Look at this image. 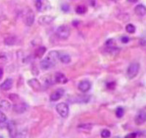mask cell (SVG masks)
Here are the masks:
<instances>
[{"label":"cell","instance_id":"6da1fadb","mask_svg":"<svg viewBox=\"0 0 146 138\" xmlns=\"http://www.w3.org/2000/svg\"><path fill=\"white\" fill-rule=\"evenodd\" d=\"M60 52L57 51H52L40 62V67L43 70H48L52 68L57 64L59 60Z\"/></svg>","mask_w":146,"mask_h":138},{"label":"cell","instance_id":"7a4b0ae2","mask_svg":"<svg viewBox=\"0 0 146 138\" xmlns=\"http://www.w3.org/2000/svg\"><path fill=\"white\" fill-rule=\"evenodd\" d=\"M139 68H140V65L138 62H132L129 65L126 71V76L129 80H132L137 76L139 73Z\"/></svg>","mask_w":146,"mask_h":138},{"label":"cell","instance_id":"3957f363","mask_svg":"<svg viewBox=\"0 0 146 138\" xmlns=\"http://www.w3.org/2000/svg\"><path fill=\"white\" fill-rule=\"evenodd\" d=\"M56 34L60 39L66 40L70 36V30L68 27L66 26V25H61L57 28V31H56Z\"/></svg>","mask_w":146,"mask_h":138},{"label":"cell","instance_id":"277c9868","mask_svg":"<svg viewBox=\"0 0 146 138\" xmlns=\"http://www.w3.org/2000/svg\"><path fill=\"white\" fill-rule=\"evenodd\" d=\"M35 7L38 12L43 13L50 10L52 6L48 0H36Z\"/></svg>","mask_w":146,"mask_h":138},{"label":"cell","instance_id":"5b68a950","mask_svg":"<svg viewBox=\"0 0 146 138\" xmlns=\"http://www.w3.org/2000/svg\"><path fill=\"white\" fill-rule=\"evenodd\" d=\"M23 19H24V24L27 26L31 27L35 21V14L31 9L27 8V11H24L23 15Z\"/></svg>","mask_w":146,"mask_h":138},{"label":"cell","instance_id":"8992f818","mask_svg":"<svg viewBox=\"0 0 146 138\" xmlns=\"http://www.w3.org/2000/svg\"><path fill=\"white\" fill-rule=\"evenodd\" d=\"M56 110L58 112V114L60 115L62 117H67L68 116L69 113V107L66 103H62L58 104L57 106H56Z\"/></svg>","mask_w":146,"mask_h":138},{"label":"cell","instance_id":"52a82bcc","mask_svg":"<svg viewBox=\"0 0 146 138\" xmlns=\"http://www.w3.org/2000/svg\"><path fill=\"white\" fill-rule=\"evenodd\" d=\"M55 17L52 16H42L38 19V24L41 26H46L52 24L54 21Z\"/></svg>","mask_w":146,"mask_h":138},{"label":"cell","instance_id":"ba28073f","mask_svg":"<svg viewBox=\"0 0 146 138\" xmlns=\"http://www.w3.org/2000/svg\"><path fill=\"white\" fill-rule=\"evenodd\" d=\"M146 121V112L145 111H140L137 115L135 116L134 118V122H135L136 125L137 126H140V125L143 124Z\"/></svg>","mask_w":146,"mask_h":138},{"label":"cell","instance_id":"9c48e42d","mask_svg":"<svg viewBox=\"0 0 146 138\" xmlns=\"http://www.w3.org/2000/svg\"><path fill=\"white\" fill-rule=\"evenodd\" d=\"M90 88H91V83L88 80H82L78 85V89L82 93L88 92Z\"/></svg>","mask_w":146,"mask_h":138},{"label":"cell","instance_id":"30bf717a","mask_svg":"<svg viewBox=\"0 0 146 138\" xmlns=\"http://www.w3.org/2000/svg\"><path fill=\"white\" fill-rule=\"evenodd\" d=\"M7 129H8L9 135L11 138H15L16 135H17L18 131H16V123L14 121H10L7 125Z\"/></svg>","mask_w":146,"mask_h":138},{"label":"cell","instance_id":"8fae6325","mask_svg":"<svg viewBox=\"0 0 146 138\" xmlns=\"http://www.w3.org/2000/svg\"><path fill=\"white\" fill-rule=\"evenodd\" d=\"M13 85V81L11 78H7L0 85V89L4 91L11 90Z\"/></svg>","mask_w":146,"mask_h":138},{"label":"cell","instance_id":"7c38bea8","mask_svg":"<svg viewBox=\"0 0 146 138\" xmlns=\"http://www.w3.org/2000/svg\"><path fill=\"white\" fill-rule=\"evenodd\" d=\"M28 85L31 87L32 89L35 90V91H39V90H41V85L40 82L38 81L37 79H32V80H29L28 81Z\"/></svg>","mask_w":146,"mask_h":138},{"label":"cell","instance_id":"4fadbf2b","mask_svg":"<svg viewBox=\"0 0 146 138\" xmlns=\"http://www.w3.org/2000/svg\"><path fill=\"white\" fill-rule=\"evenodd\" d=\"M63 94L64 90H62V89H58V90L54 92L52 95L50 96V101H52V102H57V101L60 100L61 97L63 96Z\"/></svg>","mask_w":146,"mask_h":138},{"label":"cell","instance_id":"5bb4252c","mask_svg":"<svg viewBox=\"0 0 146 138\" xmlns=\"http://www.w3.org/2000/svg\"><path fill=\"white\" fill-rule=\"evenodd\" d=\"M54 81L58 84H65L68 82V79L62 73H57L54 76Z\"/></svg>","mask_w":146,"mask_h":138},{"label":"cell","instance_id":"9a60e30c","mask_svg":"<svg viewBox=\"0 0 146 138\" xmlns=\"http://www.w3.org/2000/svg\"><path fill=\"white\" fill-rule=\"evenodd\" d=\"M134 13L138 16H144L146 14V7L142 4H139L134 8Z\"/></svg>","mask_w":146,"mask_h":138},{"label":"cell","instance_id":"2e32d148","mask_svg":"<svg viewBox=\"0 0 146 138\" xmlns=\"http://www.w3.org/2000/svg\"><path fill=\"white\" fill-rule=\"evenodd\" d=\"M14 112L17 113H23L27 110V105L25 104H16L13 106Z\"/></svg>","mask_w":146,"mask_h":138},{"label":"cell","instance_id":"e0dca14e","mask_svg":"<svg viewBox=\"0 0 146 138\" xmlns=\"http://www.w3.org/2000/svg\"><path fill=\"white\" fill-rule=\"evenodd\" d=\"M59 60H60L62 63L68 64L69 62H70L71 61V58H70V56L67 53H60V55H59Z\"/></svg>","mask_w":146,"mask_h":138},{"label":"cell","instance_id":"ac0fdd59","mask_svg":"<svg viewBox=\"0 0 146 138\" xmlns=\"http://www.w3.org/2000/svg\"><path fill=\"white\" fill-rule=\"evenodd\" d=\"M46 48L44 46H40L39 48H38L35 51L34 55L36 58H41L43 57V55L46 53Z\"/></svg>","mask_w":146,"mask_h":138},{"label":"cell","instance_id":"d6986e66","mask_svg":"<svg viewBox=\"0 0 146 138\" xmlns=\"http://www.w3.org/2000/svg\"><path fill=\"white\" fill-rule=\"evenodd\" d=\"M11 104L7 100H2L0 102V109L5 111H8L11 109Z\"/></svg>","mask_w":146,"mask_h":138},{"label":"cell","instance_id":"ffe728a7","mask_svg":"<svg viewBox=\"0 0 146 138\" xmlns=\"http://www.w3.org/2000/svg\"><path fill=\"white\" fill-rule=\"evenodd\" d=\"M90 96H77V98H74V102H78V103H86L89 100Z\"/></svg>","mask_w":146,"mask_h":138},{"label":"cell","instance_id":"44dd1931","mask_svg":"<svg viewBox=\"0 0 146 138\" xmlns=\"http://www.w3.org/2000/svg\"><path fill=\"white\" fill-rule=\"evenodd\" d=\"M16 41V40L15 37L10 36V37H7V38H5V45L7 46H13L15 44Z\"/></svg>","mask_w":146,"mask_h":138},{"label":"cell","instance_id":"7402d4cb","mask_svg":"<svg viewBox=\"0 0 146 138\" xmlns=\"http://www.w3.org/2000/svg\"><path fill=\"white\" fill-rule=\"evenodd\" d=\"M124 113H125L124 109L121 107H117L116 110H115V115H116L117 117H118V118H121L124 115Z\"/></svg>","mask_w":146,"mask_h":138},{"label":"cell","instance_id":"603a6c76","mask_svg":"<svg viewBox=\"0 0 146 138\" xmlns=\"http://www.w3.org/2000/svg\"><path fill=\"white\" fill-rule=\"evenodd\" d=\"M87 12V7L84 5H79L76 8V13L79 15L84 14Z\"/></svg>","mask_w":146,"mask_h":138},{"label":"cell","instance_id":"cb8c5ba5","mask_svg":"<svg viewBox=\"0 0 146 138\" xmlns=\"http://www.w3.org/2000/svg\"><path fill=\"white\" fill-rule=\"evenodd\" d=\"M125 30L128 33H130V34H132V33H134L136 31V27L134 25L131 24H129L126 25L125 27Z\"/></svg>","mask_w":146,"mask_h":138},{"label":"cell","instance_id":"d4e9b609","mask_svg":"<svg viewBox=\"0 0 146 138\" xmlns=\"http://www.w3.org/2000/svg\"><path fill=\"white\" fill-rule=\"evenodd\" d=\"M92 127H93L92 125L89 124V123H88V124H81L78 126L79 129H80L81 130H83V131H90L92 129Z\"/></svg>","mask_w":146,"mask_h":138},{"label":"cell","instance_id":"484cf974","mask_svg":"<svg viewBox=\"0 0 146 138\" xmlns=\"http://www.w3.org/2000/svg\"><path fill=\"white\" fill-rule=\"evenodd\" d=\"M101 136L102 138H109L111 136V132L108 129H104L101 132Z\"/></svg>","mask_w":146,"mask_h":138},{"label":"cell","instance_id":"4316f807","mask_svg":"<svg viewBox=\"0 0 146 138\" xmlns=\"http://www.w3.org/2000/svg\"><path fill=\"white\" fill-rule=\"evenodd\" d=\"M7 121V116L3 112L0 111V123H5Z\"/></svg>","mask_w":146,"mask_h":138},{"label":"cell","instance_id":"83f0119b","mask_svg":"<svg viewBox=\"0 0 146 138\" xmlns=\"http://www.w3.org/2000/svg\"><path fill=\"white\" fill-rule=\"evenodd\" d=\"M115 45V43H114V40L112 39H109L107 42H106V46H107L108 48H112L114 47Z\"/></svg>","mask_w":146,"mask_h":138},{"label":"cell","instance_id":"f1b7e54d","mask_svg":"<svg viewBox=\"0 0 146 138\" xmlns=\"http://www.w3.org/2000/svg\"><path fill=\"white\" fill-rule=\"evenodd\" d=\"M61 9H62V11H64V12H68L70 11V6L68 4H63L61 6Z\"/></svg>","mask_w":146,"mask_h":138},{"label":"cell","instance_id":"f546056e","mask_svg":"<svg viewBox=\"0 0 146 138\" xmlns=\"http://www.w3.org/2000/svg\"><path fill=\"white\" fill-rule=\"evenodd\" d=\"M137 136V134L136 132H132V133H129L127 135H125L124 138H136Z\"/></svg>","mask_w":146,"mask_h":138},{"label":"cell","instance_id":"4dcf8cb0","mask_svg":"<svg viewBox=\"0 0 146 138\" xmlns=\"http://www.w3.org/2000/svg\"><path fill=\"white\" fill-rule=\"evenodd\" d=\"M139 43L142 46H146V37H143V38H140Z\"/></svg>","mask_w":146,"mask_h":138},{"label":"cell","instance_id":"1f68e13d","mask_svg":"<svg viewBox=\"0 0 146 138\" xmlns=\"http://www.w3.org/2000/svg\"><path fill=\"white\" fill-rule=\"evenodd\" d=\"M15 138H26V135L23 132H18Z\"/></svg>","mask_w":146,"mask_h":138},{"label":"cell","instance_id":"d6a6232c","mask_svg":"<svg viewBox=\"0 0 146 138\" xmlns=\"http://www.w3.org/2000/svg\"><path fill=\"white\" fill-rule=\"evenodd\" d=\"M115 85H116V84H115V82L108 83V84H107V88H108L109 89H113V88H115Z\"/></svg>","mask_w":146,"mask_h":138},{"label":"cell","instance_id":"836d02e7","mask_svg":"<svg viewBox=\"0 0 146 138\" xmlns=\"http://www.w3.org/2000/svg\"><path fill=\"white\" fill-rule=\"evenodd\" d=\"M121 41L123 43H126L129 41V38L127 36H123L121 38Z\"/></svg>","mask_w":146,"mask_h":138},{"label":"cell","instance_id":"e575fe53","mask_svg":"<svg viewBox=\"0 0 146 138\" xmlns=\"http://www.w3.org/2000/svg\"><path fill=\"white\" fill-rule=\"evenodd\" d=\"M3 74H4L3 68H2L0 67V81L2 80V77H3Z\"/></svg>","mask_w":146,"mask_h":138},{"label":"cell","instance_id":"d590c367","mask_svg":"<svg viewBox=\"0 0 146 138\" xmlns=\"http://www.w3.org/2000/svg\"><path fill=\"white\" fill-rule=\"evenodd\" d=\"M138 0H127V2H130V3H136Z\"/></svg>","mask_w":146,"mask_h":138},{"label":"cell","instance_id":"8d00e7d4","mask_svg":"<svg viewBox=\"0 0 146 138\" xmlns=\"http://www.w3.org/2000/svg\"><path fill=\"white\" fill-rule=\"evenodd\" d=\"M113 138H121V137H120L119 136H116V137H114Z\"/></svg>","mask_w":146,"mask_h":138},{"label":"cell","instance_id":"74e56055","mask_svg":"<svg viewBox=\"0 0 146 138\" xmlns=\"http://www.w3.org/2000/svg\"><path fill=\"white\" fill-rule=\"evenodd\" d=\"M0 138H3V137H2V136H0Z\"/></svg>","mask_w":146,"mask_h":138},{"label":"cell","instance_id":"f35d334b","mask_svg":"<svg viewBox=\"0 0 146 138\" xmlns=\"http://www.w3.org/2000/svg\"><path fill=\"white\" fill-rule=\"evenodd\" d=\"M113 1H115V0H113Z\"/></svg>","mask_w":146,"mask_h":138}]
</instances>
